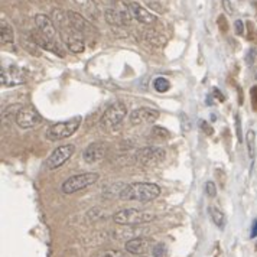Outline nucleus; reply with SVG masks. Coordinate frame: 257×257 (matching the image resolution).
<instances>
[{
  "mask_svg": "<svg viewBox=\"0 0 257 257\" xmlns=\"http://www.w3.org/2000/svg\"><path fill=\"white\" fill-rule=\"evenodd\" d=\"M161 195V188L156 184L151 182H135L126 188H123L118 194L123 201H139V202H149Z\"/></svg>",
  "mask_w": 257,
  "mask_h": 257,
  "instance_id": "1",
  "label": "nucleus"
},
{
  "mask_svg": "<svg viewBox=\"0 0 257 257\" xmlns=\"http://www.w3.org/2000/svg\"><path fill=\"white\" fill-rule=\"evenodd\" d=\"M82 117L75 116L70 118V120H65V121H59L55 123L52 126H49L48 130L45 132V138L48 141L57 142L62 141V139H68L70 136H72L80 126H81Z\"/></svg>",
  "mask_w": 257,
  "mask_h": 257,
  "instance_id": "2",
  "label": "nucleus"
},
{
  "mask_svg": "<svg viewBox=\"0 0 257 257\" xmlns=\"http://www.w3.org/2000/svg\"><path fill=\"white\" fill-rule=\"evenodd\" d=\"M155 220V214L148 211H141L136 208H127V210L117 211L113 215V221L118 225H143Z\"/></svg>",
  "mask_w": 257,
  "mask_h": 257,
  "instance_id": "3",
  "label": "nucleus"
},
{
  "mask_svg": "<svg viewBox=\"0 0 257 257\" xmlns=\"http://www.w3.org/2000/svg\"><path fill=\"white\" fill-rule=\"evenodd\" d=\"M126 116H127V107L121 101H116V103L110 105L104 111V114L101 116L100 127L103 130H107V132L114 130L123 123Z\"/></svg>",
  "mask_w": 257,
  "mask_h": 257,
  "instance_id": "4",
  "label": "nucleus"
},
{
  "mask_svg": "<svg viewBox=\"0 0 257 257\" xmlns=\"http://www.w3.org/2000/svg\"><path fill=\"white\" fill-rule=\"evenodd\" d=\"M100 179V175L97 172H85V174H80V175L70 176L64 184H62V192L64 194H74V192H78L82 191L85 188L91 187L94 185L97 181Z\"/></svg>",
  "mask_w": 257,
  "mask_h": 257,
  "instance_id": "5",
  "label": "nucleus"
},
{
  "mask_svg": "<svg viewBox=\"0 0 257 257\" xmlns=\"http://www.w3.org/2000/svg\"><path fill=\"white\" fill-rule=\"evenodd\" d=\"M135 159L138 165H141L143 168H152V166L162 164L166 159V151L159 146H146L136 152Z\"/></svg>",
  "mask_w": 257,
  "mask_h": 257,
  "instance_id": "6",
  "label": "nucleus"
},
{
  "mask_svg": "<svg viewBox=\"0 0 257 257\" xmlns=\"http://www.w3.org/2000/svg\"><path fill=\"white\" fill-rule=\"evenodd\" d=\"M59 35L62 38L64 44L67 45V48L70 49L71 52L74 54H81L85 49V41H84V35H81L80 32H77L71 24L62 29H58Z\"/></svg>",
  "mask_w": 257,
  "mask_h": 257,
  "instance_id": "7",
  "label": "nucleus"
},
{
  "mask_svg": "<svg viewBox=\"0 0 257 257\" xmlns=\"http://www.w3.org/2000/svg\"><path fill=\"white\" fill-rule=\"evenodd\" d=\"M15 121L21 128H34L42 123V116L36 111L34 107L21 105L16 116H15Z\"/></svg>",
  "mask_w": 257,
  "mask_h": 257,
  "instance_id": "8",
  "label": "nucleus"
},
{
  "mask_svg": "<svg viewBox=\"0 0 257 257\" xmlns=\"http://www.w3.org/2000/svg\"><path fill=\"white\" fill-rule=\"evenodd\" d=\"M75 153V146L74 145H64V146H59L57 148L54 152L48 156V159L45 161V168L49 171H54V169H58L62 165L65 164L71 156Z\"/></svg>",
  "mask_w": 257,
  "mask_h": 257,
  "instance_id": "9",
  "label": "nucleus"
},
{
  "mask_svg": "<svg viewBox=\"0 0 257 257\" xmlns=\"http://www.w3.org/2000/svg\"><path fill=\"white\" fill-rule=\"evenodd\" d=\"M26 81L25 71L18 65H9L8 68L2 67L0 70V82L3 87H15Z\"/></svg>",
  "mask_w": 257,
  "mask_h": 257,
  "instance_id": "10",
  "label": "nucleus"
},
{
  "mask_svg": "<svg viewBox=\"0 0 257 257\" xmlns=\"http://www.w3.org/2000/svg\"><path fill=\"white\" fill-rule=\"evenodd\" d=\"M159 111L151 108V107H141V108H136L130 113V123L133 126H139V124H152L155 123L158 118H159Z\"/></svg>",
  "mask_w": 257,
  "mask_h": 257,
  "instance_id": "11",
  "label": "nucleus"
},
{
  "mask_svg": "<svg viewBox=\"0 0 257 257\" xmlns=\"http://www.w3.org/2000/svg\"><path fill=\"white\" fill-rule=\"evenodd\" d=\"M105 153H107V145L103 142H93L90 143L84 152H82V159L88 165H94L101 162L104 159Z\"/></svg>",
  "mask_w": 257,
  "mask_h": 257,
  "instance_id": "12",
  "label": "nucleus"
},
{
  "mask_svg": "<svg viewBox=\"0 0 257 257\" xmlns=\"http://www.w3.org/2000/svg\"><path fill=\"white\" fill-rule=\"evenodd\" d=\"M31 36H32V41L35 42L36 45L39 48H42V49H47L49 52H54V54H57L58 57H65V52L62 51V48L59 47L58 44H57V41L55 39H51V38H48L45 36L41 31H32L31 32Z\"/></svg>",
  "mask_w": 257,
  "mask_h": 257,
  "instance_id": "13",
  "label": "nucleus"
},
{
  "mask_svg": "<svg viewBox=\"0 0 257 257\" xmlns=\"http://www.w3.org/2000/svg\"><path fill=\"white\" fill-rule=\"evenodd\" d=\"M126 6H127V11L130 13V16L135 18L138 22H141L143 25H153L156 22V15H153L148 9H145L139 3L128 2Z\"/></svg>",
  "mask_w": 257,
  "mask_h": 257,
  "instance_id": "14",
  "label": "nucleus"
},
{
  "mask_svg": "<svg viewBox=\"0 0 257 257\" xmlns=\"http://www.w3.org/2000/svg\"><path fill=\"white\" fill-rule=\"evenodd\" d=\"M35 25L36 28H38V31H41L44 35L51 38V39H55L58 29H57L54 21L49 16L44 15V13H38L35 16Z\"/></svg>",
  "mask_w": 257,
  "mask_h": 257,
  "instance_id": "15",
  "label": "nucleus"
},
{
  "mask_svg": "<svg viewBox=\"0 0 257 257\" xmlns=\"http://www.w3.org/2000/svg\"><path fill=\"white\" fill-rule=\"evenodd\" d=\"M67 13H68V19H70L71 26H72L77 32H80L81 35L93 34V25L90 24L84 16H81L80 13L74 12V11H67Z\"/></svg>",
  "mask_w": 257,
  "mask_h": 257,
  "instance_id": "16",
  "label": "nucleus"
},
{
  "mask_svg": "<svg viewBox=\"0 0 257 257\" xmlns=\"http://www.w3.org/2000/svg\"><path fill=\"white\" fill-rule=\"evenodd\" d=\"M130 18V13L120 12L114 8H105L104 19L110 26H127Z\"/></svg>",
  "mask_w": 257,
  "mask_h": 257,
  "instance_id": "17",
  "label": "nucleus"
},
{
  "mask_svg": "<svg viewBox=\"0 0 257 257\" xmlns=\"http://www.w3.org/2000/svg\"><path fill=\"white\" fill-rule=\"evenodd\" d=\"M151 245H152V241L149 238L136 237V238L127 240L124 244V248L130 254H145L151 250Z\"/></svg>",
  "mask_w": 257,
  "mask_h": 257,
  "instance_id": "18",
  "label": "nucleus"
},
{
  "mask_svg": "<svg viewBox=\"0 0 257 257\" xmlns=\"http://www.w3.org/2000/svg\"><path fill=\"white\" fill-rule=\"evenodd\" d=\"M0 42H2V45H5V44L8 45V44H13L15 42L13 28L5 19H2V22H0Z\"/></svg>",
  "mask_w": 257,
  "mask_h": 257,
  "instance_id": "19",
  "label": "nucleus"
},
{
  "mask_svg": "<svg viewBox=\"0 0 257 257\" xmlns=\"http://www.w3.org/2000/svg\"><path fill=\"white\" fill-rule=\"evenodd\" d=\"M245 145H247L248 158L253 161L256 158V132L254 130H247V133H245Z\"/></svg>",
  "mask_w": 257,
  "mask_h": 257,
  "instance_id": "20",
  "label": "nucleus"
},
{
  "mask_svg": "<svg viewBox=\"0 0 257 257\" xmlns=\"http://www.w3.org/2000/svg\"><path fill=\"white\" fill-rule=\"evenodd\" d=\"M208 211H210V217L211 220L214 221V224L218 228H224V225H225V215H224V212L218 210L217 207H208Z\"/></svg>",
  "mask_w": 257,
  "mask_h": 257,
  "instance_id": "21",
  "label": "nucleus"
},
{
  "mask_svg": "<svg viewBox=\"0 0 257 257\" xmlns=\"http://www.w3.org/2000/svg\"><path fill=\"white\" fill-rule=\"evenodd\" d=\"M153 87L158 93H166L171 88V82L168 81L165 77H158L153 80Z\"/></svg>",
  "mask_w": 257,
  "mask_h": 257,
  "instance_id": "22",
  "label": "nucleus"
},
{
  "mask_svg": "<svg viewBox=\"0 0 257 257\" xmlns=\"http://www.w3.org/2000/svg\"><path fill=\"white\" fill-rule=\"evenodd\" d=\"M151 136L153 139H159V141H166L169 138V132L164 127H159V126H153L151 128Z\"/></svg>",
  "mask_w": 257,
  "mask_h": 257,
  "instance_id": "23",
  "label": "nucleus"
},
{
  "mask_svg": "<svg viewBox=\"0 0 257 257\" xmlns=\"http://www.w3.org/2000/svg\"><path fill=\"white\" fill-rule=\"evenodd\" d=\"M153 257H165L166 256V245L164 243H158L152 248Z\"/></svg>",
  "mask_w": 257,
  "mask_h": 257,
  "instance_id": "24",
  "label": "nucleus"
},
{
  "mask_svg": "<svg viewBox=\"0 0 257 257\" xmlns=\"http://www.w3.org/2000/svg\"><path fill=\"white\" fill-rule=\"evenodd\" d=\"M205 192H207V195H208L210 198H214V197L217 195V187H215V184H214L212 181H208V182L205 184Z\"/></svg>",
  "mask_w": 257,
  "mask_h": 257,
  "instance_id": "25",
  "label": "nucleus"
},
{
  "mask_svg": "<svg viewBox=\"0 0 257 257\" xmlns=\"http://www.w3.org/2000/svg\"><path fill=\"white\" fill-rule=\"evenodd\" d=\"M199 127L202 128V132H204L207 136H212V135H214V130H212V127H211L205 120H199Z\"/></svg>",
  "mask_w": 257,
  "mask_h": 257,
  "instance_id": "26",
  "label": "nucleus"
},
{
  "mask_svg": "<svg viewBox=\"0 0 257 257\" xmlns=\"http://www.w3.org/2000/svg\"><path fill=\"white\" fill-rule=\"evenodd\" d=\"M234 26H235V34H237V35H241V34H243V31H244V28H243V22H241V21H235Z\"/></svg>",
  "mask_w": 257,
  "mask_h": 257,
  "instance_id": "27",
  "label": "nucleus"
},
{
  "mask_svg": "<svg viewBox=\"0 0 257 257\" xmlns=\"http://www.w3.org/2000/svg\"><path fill=\"white\" fill-rule=\"evenodd\" d=\"M101 257H124L123 253H120V251H116V250H111V251H107L104 253Z\"/></svg>",
  "mask_w": 257,
  "mask_h": 257,
  "instance_id": "28",
  "label": "nucleus"
},
{
  "mask_svg": "<svg viewBox=\"0 0 257 257\" xmlns=\"http://www.w3.org/2000/svg\"><path fill=\"white\" fill-rule=\"evenodd\" d=\"M181 117H182V127H184V130L185 132H188L189 130V127H191V124H188V117L185 113H181Z\"/></svg>",
  "mask_w": 257,
  "mask_h": 257,
  "instance_id": "29",
  "label": "nucleus"
},
{
  "mask_svg": "<svg viewBox=\"0 0 257 257\" xmlns=\"http://www.w3.org/2000/svg\"><path fill=\"white\" fill-rule=\"evenodd\" d=\"M222 6H224V9H227V13H228V15L233 13V6H231L230 0H222Z\"/></svg>",
  "mask_w": 257,
  "mask_h": 257,
  "instance_id": "30",
  "label": "nucleus"
},
{
  "mask_svg": "<svg viewBox=\"0 0 257 257\" xmlns=\"http://www.w3.org/2000/svg\"><path fill=\"white\" fill-rule=\"evenodd\" d=\"M222 21H224V16H220V18H218V25H221ZM221 31H225V32L228 31V25H227V22H225V24H222Z\"/></svg>",
  "mask_w": 257,
  "mask_h": 257,
  "instance_id": "31",
  "label": "nucleus"
},
{
  "mask_svg": "<svg viewBox=\"0 0 257 257\" xmlns=\"http://www.w3.org/2000/svg\"><path fill=\"white\" fill-rule=\"evenodd\" d=\"M254 237H257V220L251 227V238H254Z\"/></svg>",
  "mask_w": 257,
  "mask_h": 257,
  "instance_id": "32",
  "label": "nucleus"
},
{
  "mask_svg": "<svg viewBox=\"0 0 257 257\" xmlns=\"http://www.w3.org/2000/svg\"><path fill=\"white\" fill-rule=\"evenodd\" d=\"M253 54H256V55H257V45L253 48Z\"/></svg>",
  "mask_w": 257,
  "mask_h": 257,
  "instance_id": "33",
  "label": "nucleus"
},
{
  "mask_svg": "<svg viewBox=\"0 0 257 257\" xmlns=\"http://www.w3.org/2000/svg\"><path fill=\"white\" fill-rule=\"evenodd\" d=\"M256 80H257V74H256Z\"/></svg>",
  "mask_w": 257,
  "mask_h": 257,
  "instance_id": "34",
  "label": "nucleus"
}]
</instances>
